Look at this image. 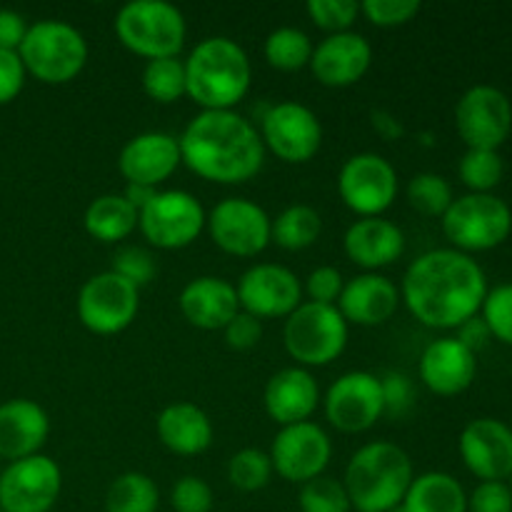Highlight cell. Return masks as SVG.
Here are the masks:
<instances>
[{
    "mask_svg": "<svg viewBox=\"0 0 512 512\" xmlns=\"http://www.w3.org/2000/svg\"><path fill=\"white\" fill-rule=\"evenodd\" d=\"M338 190L350 210L363 218H373L393 205L398 195V173L383 155L358 153L340 168Z\"/></svg>",
    "mask_w": 512,
    "mask_h": 512,
    "instance_id": "15",
    "label": "cell"
},
{
    "mask_svg": "<svg viewBox=\"0 0 512 512\" xmlns=\"http://www.w3.org/2000/svg\"><path fill=\"white\" fill-rule=\"evenodd\" d=\"M443 230L460 253H480L505 243L512 230V210L493 193L455 198L443 215Z\"/></svg>",
    "mask_w": 512,
    "mask_h": 512,
    "instance_id": "7",
    "label": "cell"
},
{
    "mask_svg": "<svg viewBox=\"0 0 512 512\" xmlns=\"http://www.w3.org/2000/svg\"><path fill=\"white\" fill-rule=\"evenodd\" d=\"M345 253L360 268L375 273L378 268L395 263L405 250V233L393 220H385L380 215L373 218H360L345 230Z\"/></svg>",
    "mask_w": 512,
    "mask_h": 512,
    "instance_id": "25",
    "label": "cell"
},
{
    "mask_svg": "<svg viewBox=\"0 0 512 512\" xmlns=\"http://www.w3.org/2000/svg\"><path fill=\"white\" fill-rule=\"evenodd\" d=\"M343 285V275H340V270L333 268V265H320V268H315L313 273L308 275V280H305V290H308L310 300L323 305L338 303L340 293H343Z\"/></svg>",
    "mask_w": 512,
    "mask_h": 512,
    "instance_id": "44",
    "label": "cell"
},
{
    "mask_svg": "<svg viewBox=\"0 0 512 512\" xmlns=\"http://www.w3.org/2000/svg\"><path fill=\"white\" fill-rule=\"evenodd\" d=\"M370 120H373V128H375V133L380 135V138L400 140L405 135L403 120L395 118L390 110H383V108L373 110V113H370Z\"/></svg>",
    "mask_w": 512,
    "mask_h": 512,
    "instance_id": "51",
    "label": "cell"
},
{
    "mask_svg": "<svg viewBox=\"0 0 512 512\" xmlns=\"http://www.w3.org/2000/svg\"><path fill=\"white\" fill-rule=\"evenodd\" d=\"M325 415L343 433H363L385 415L383 385L368 370H353L335 380L325 395Z\"/></svg>",
    "mask_w": 512,
    "mask_h": 512,
    "instance_id": "16",
    "label": "cell"
},
{
    "mask_svg": "<svg viewBox=\"0 0 512 512\" xmlns=\"http://www.w3.org/2000/svg\"><path fill=\"white\" fill-rule=\"evenodd\" d=\"M113 273H118L120 278H125L128 283H133L135 288H143L150 280L155 278V258L140 245H125L115 253L113 258Z\"/></svg>",
    "mask_w": 512,
    "mask_h": 512,
    "instance_id": "41",
    "label": "cell"
},
{
    "mask_svg": "<svg viewBox=\"0 0 512 512\" xmlns=\"http://www.w3.org/2000/svg\"><path fill=\"white\" fill-rule=\"evenodd\" d=\"M468 512H512V493L503 480L480 483L468 495Z\"/></svg>",
    "mask_w": 512,
    "mask_h": 512,
    "instance_id": "45",
    "label": "cell"
},
{
    "mask_svg": "<svg viewBox=\"0 0 512 512\" xmlns=\"http://www.w3.org/2000/svg\"><path fill=\"white\" fill-rule=\"evenodd\" d=\"M155 430L160 443L178 455H200L213 443V423L193 403H173L160 410Z\"/></svg>",
    "mask_w": 512,
    "mask_h": 512,
    "instance_id": "28",
    "label": "cell"
},
{
    "mask_svg": "<svg viewBox=\"0 0 512 512\" xmlns=\"http://www.w3.org/2000/svg\"><path fill=\"white\" fill-rule=\"evenodd\" d=\"M235 290L240 310L255 318H288L303 303V285L298 275L275 263H258L245 270Z\"/></svg>",
    "mask_w": 512,
    "mask_h": 512,
    "instance_id": "18",
    "label": "cell"
},
{
    "mask_svg": "<svg viewBox=\"0 0 512 512\" xmlns=\"http://www.w3.org/2000/svg\"><path fill=\"white\" fill-rule=\"evenodd\" d=\"M360 10L370 23L388 28V25L408 23L413 15H418L420 0H365Z\"/></svg>",
    "mask_w": 512,
    "mask_h": 512,
    "instance_id": "43",
    "label": "cell"
},
{
    "mask_svg": "<svg viewBox=\"0 0 512 512\" xmlns=\"http://www.w3.org/2000/svg\"><path fill=\"white\" fill-rule=\"evenodd\" d=\"M158 193V190L155 188H148V185H135V183H128V188H125V200H128L130 205H133L135 210H138L140 213V208H143L145 203H148L150 198H153V195Z\"/></svg>",
    "mask_w": 512,
    "mask_h": 512,
    "instance_id": "52",
    "label": "cell"
},
{
    "mask_svg": "<svg viewBox=\"0 0 512 512\" xmlns=\"http://www.w3.org/2000/svg\"><path fill=\"white\" fill-rule=\"evenodd\" d=\"M320 230H323L320 213L303 203L288 205L273 220V240L285 250L308 248V245H313L318 240Z\"/></svg>",
    "mask_w": 512,
    "mask_h": 512,
    "instance_id": "32",
    "label": "cell"
},
{
    "mask_svg": "<svg viewBox=\"0 0 512 512\" xmlns=\"http://www.w3.org/2000/svg\"><path fill=\"white\" fill-rule=\"evenodd\" d=\"M183 163L178 138L163 130H148L123 145L118 155V168L128 183L155 188L168 180Z\"/></svg>",
    "mask_w": 512,
    "mask_h": 512,
    "instance_id": "21",
    "label": "cell"
},
{
    "mask_svg": "<svg viewBox=\"0 0 512 512\" xmlns=\"http://www.w3.org/2000/svg\"><path fill=\"white\" fill-rule=\"evenodd\" d=\"M28 33V23L20 13L10 8H0V50H18Z\"/></svg>",
    "mask_w": 512,
    "mask_h": 512,
    "instance_id": "49",
    "label": "cell"
},
{
    "mask_svg": "<svg viewBox=\"0 0 512 512\" xmlns=\"http://www.w3.org/2000/svg\"><path fill=\"white\" fill-rule=\"evenodd\" d=\"M83 223L95 240L115 243V240L128 238L138 228V210L125 200V195L108 193L95 198L85 208Z\"/></svg>",
    "mask_w": 512,
    "mask_h": 512,
    "instance_id": "30",
    "label": "cell"
},
{
    "mask_svg": "<svg viewBox=\"0 0 512 512\" xmlns=\"http://www.w3.org/2000/svg\"><path fill=\"white\" fill-rule=\"evenodd\" d=\"M25 65L18 50H0V105L10 103L23 90Z\"/></svg>",
    "mask_w": 512,
    "mask_h": 512,
    "instance_id": "48",
    "label": "cell"
},
{
    "mask_svg": "<svg viewBox=\"0 0 512 512\" xmlns=\"http://www.w3.org/2000/svg\"><path fill=\"white\" fill-rule=\"evenodd\" d=\"M115 33L143 58H173L183 48L188 25L168 0H130L115 15Z\"/></svg>",
    "mask_w": 512,
    "mask_h": 512,
    "instance_id": "6",
    "label": "cell"
},
{
    "mask_svg": "<svg viewBox=\"0 0 512 512\" xmlns=\"http://www.w3.org/2000/svg\"><path fill=\"white\" fill-rule=\"evenodd\" d=\"M0 512H3V510H0Z\"/></svg>",
    "mask_w": 512,
    "mask_h": 512,
    "instance_id": "54",
    "label": "cell"
},
{
    "mask_svg": "<svg viewBox=\"0 0 512 512\" xmlns=\"http://www.w3.org/2000/svg\"><path fill=\"white\" fill-rule=\"evenodd\" d=\"M180 158L215 183L250 180L265 160L260 130L235 110H200L178 138Z\"/></svg>",
    "mask_w": 512,
    "mask_h": 512,
    "instance_id": "2",
    "label": "cell"
},
{
    "mask_svg": "<svg viewBox=\"0 0 512 512\" xmlns=\"http://www.w3.org/2000/svg\"><path fill=\"white\" fill-rule=\"evenodd\" d=\"M158 505L155 480L135 470L118 475L105 493V512H158Z\"/></svg>",
    "mask_w": 512,
    "mask_h": 512,
    "instance_id": "31",
    "label": "cell"
},
{
    "mask_svg": "<svg viewBox=\"0 0 512 512\" xmlns=\"http://www.w3.org/2000/svg\"><path fill=\"white\" fill-rule=\"evenodd\" d=\"M508 480H510V483H508V488H510V493H512V473H510V478H508Z\"/></svg>",
    "mask_w": 512,
    "mask_h": 512,
    "instance_id": "53",
    "label": "cell"
},
{
    "mask_svg": "<svg viewBox=\"0 0 512 512\" xmlns=\"http://www.w3.org/2000/svg\"><path fill=\"white\" fill-rule=\"evenodd\" d=\"M50 433V418L35 400L15 398L0 403V458L23 460L38 455Z\"/></svg>",
    "mask_w": 512,
    "mask_h": 512,
    "instance_id": "23",
    "label": "cell"
},
{
    "mask_svg": "<svg viewBox=\"0 0 512 512\" xmlns=\"http://www.w3.org/2000/svg\"><path fill=\"white\" fill-rule=\"evenodd\" d=\"M370 63H373V45L355 30L325 35L313 48V58H310L315 78L333 88L358 83L368 73Z\"/></svg>",
    "mask_w": 512,
    "mask_h": 512,
    "instance_id": "20",
    "label": "cell"
},
{
    "mask_svg": "<svg viewBox=\"0 0 512 512\" xmlns=\"http://www.w3.org/2000/svg\"><path fill=\"white\" fill-rule=\"evenodd\" d=\"M383 385V403L385 413L400 418L403 413H408L410 405H413V383H410L408 375L403 373H385L380 378Z\"/></svg>",
    "mask_w": 512,
    "mask_h": 512,
    "instance_id": "46",
    "label": "cell"
},
{
    "mask_svg": "<svg viewBox=\"0 0 512 512\" xmlns=\"http://www.w3.org/2000/svg\"><path fill=\"white\" fill-rule=\"evenodd\" d=\"M140 308V290L113 270L93 275L78 293V318L98 335H115L128 328Z\"/></svg>",
    "mask_w": 512,
    "mask_h": 512,
    "instance_id": "10",
    "label": "cell"
},
{
    "mask_svg": "<svg viewBox=\"0 0 512 512\" xmlns=\"http://www.w3.org/2000/svg\"><path fill=\"white\" fill-rule=\"evenodd\" d=\"M170 505L175 512H210L213 510V488L198 475H185L170 490Z\"/></svg>",
    "mask_w": 512,
    "mask_h": 512,
    "instance_id": "42",
    "label": "cell"
},
{
    "mask_svg": "<svg viewBox=\"0 0 512 512\" xmlns=\"http://www.w3.org/2000/svg\"><path fill=\"white\" fill-rule=\"evenodd\" d=\"M203 205L188 190H158L138 213V228L155 248L175 250L193 243L205 228Z\"/></svg>",
    "mask_w": 512,
    "mask_h": 512,
    "instance_id": "9",
    "label": "cell"
},
{
    "mask_svg": "<svg viewBox=\"0 0 512 512\" xmlns=\"http://www.w3.org/2000/svg\"><path fill=\"white\" fill-rule=\"evenodd\" d=\"M308 15L315 25L330 30V33H343L350 30L360 13V5L355 0H308Z\"/></svg>",
    "mask_w": 512,
    "mask_h": 512,
    "instance_id": "40",
    "label": "cell"
},
{
    "mask_svg": "<svg viewBox=\"0 0 512 512\" xmlns=\"http://www.w3.org/2000/svg\"><path fill=\"white\" fill-rule=\"evenodd\" d=\"M455 128L468 148L498 150L512 130L510 98L495 85H473L455 105Z\"/></svg>",
    "mask_w": 512,
    "mask_h": 512,
    "instance_id": "12",
    "label": "cell"
},
{
    "mask_svg": "<svg viewBox=\"0 0 512 512\" xmlns=\"http://www.w3.org/2000/svg\"><path fill=\"white\" fill-rule=\"evenodd\" d=\"M260 138L285 163H305L323 143L320 118L298 100L268 105L260 118Z\"/></svg>",
    "mask_w": 512,
    "mask_h": 512,
    "instance_id": "11",
    "label": "cell"
},
{
    "mask_svg": "<svg viewBox=\"0 0 512 512\" xmlns=\"http://www.w3.org/2000/svg\"><path fill=\"white\" fill-rule=\"evenodd\" d=\"M400 293L390 278L380 273H363L343 285L338 310L348 323L380 325L398 310Z\"/></svg>",
    "mask_w": 512,
    "mask_h": 512,
    "instance_id": "26",
    "label": "cell"
},
{
    "mask_svg": "<svg viewBox=\"0 0 512 512\" xmlns=\"http://www.w3.org/2000/svg\"><path fill=\"white\" fill-rule=\"evenodd\" d=\"M208 230L225 253L253 258L273 240V218L248 198H225L210 210Z\"/></svg>",
    "mask_w": 512,
    "mask_h": 512,
    "instance_id": "14",
    "label": "cell"
},
{
    "mask_svg": "<svg viewBox=\"0 0 512 512\" xmlns=\"http://www.w3.org/2000/svg\"><path fill=\"white\" fill-rule=\"evenodd\" d=\"M408 200L423 215H445L453 203V188L438 173H418L408 183Z\"/></svg>",
    "mask_w": 512,
    "mask_h": 512,
    "instance_id": "38",
    "label": "cell"
},
{
    "mask_svg": "<svg viewBox=\"0 0 512 512\" xmlns=\"http://www.w3.org/2000/svg\"><path fill=\"white\" fill-rule=\"evenodd\" d=\"M320 390L305 368H283L265 385V410L280 425L303 423L315 413Z\"/></svg>",
    "mask_w": 512,
    "mask_h": 512,
    "instance_id": "27",
    "label": "cell"
},
{
    "mask_svg": "<svg viewBox=\"0 0 512 512\" xmlns=\"http://www.w3.org/2000/svg\"><path fill=\"white\" fill-rule=\"evenodd\" d=\"M400 505L405 512H468V495L460 480L433 470L413 478Z\"/></svg>",
    "mask_w": 512,
    "mask_h": 512,
    "instance_id": "29",
    "label": "cell"
},
{
    "mask_svg": "<svg viewBox=\"0 0 512 512\" xmlns=\"http://www.w3.org/2000/svg\"><path fill=\"white\" fill-rule=\"evenodd\" d=\"M455 330H458V338L455 340H460V343H463L468 350H473V353L475 350L485 348V345H488V340L493 338L488 330V325H485V320L480 318V315H473V318H468L465 323H460Z\"/></svg>",
    "mask_w": 512,
    "mask_h": 512,
    "instance_id": "50",
    "label": "cell"
},
{
    "mask_svg": "<svg viewBox=\"0 0 512 512\" xmlns=\"http://www.w3.org/2000/svg\"><path fill=\"white\" fill-rule=\"evenodd\" d=\"M460 458L465 468L480 478L508 480L512 473V428L495 418H478L460 433Z\"/></svg>",
    "mask_w": 512,
    "mask_h": 512,
    "instance_id": "19",
    "label": "cell"
},
{
    "mask_svg": "<svg viewBox=\"0 0 512 512\" xmlns=\"http://www.w3.org/2000/svg\"><path fill=\"white\" fill-rule=\"evenodd\" d=\"M273 478V460L258 448H243L230 458L228 480L243 493L263 490Z\"/></svg>",
    "mask_w": 512,
    "mask_h": 512,
    "instance_id": "36",
    "label": "cell"
},
{
    "mask_svg": "<svg viewBox=\"0 0 512 512\" xmlns=\"http://www.w3.org/2000/svg\"><path fill=\"white\" fill-rule=\"evenodd\" d=\"M288 353L303 365H328L348 345V320L338 305L300 303L283 328Z\"/></svg>",
    "mask_w": 512,
    "mask_h": 512,
    "instance_id": "8",
    "label": "cell"
},
{
    "mask_svg": "<svg viewBox=\"0 0 512 512\" xmlns=\"http://www.w3.org/2000/svg\"><path fill=\"white\" fill-rule=\"evenodd\" d=\"M268 455L280 478L303 485L323 475L333 455V443L320 425L303 420V423L283 425Z\"/></svg>",
    "mask_w": 512,
    "mask_h": 512,
    "instance_id": "17",
    "label": "cell"
},
{
    "mask_svg": "<svg viewBox=\"0 0 512 512\" xmlns=\"http://www.w3.org/2000/svg\"><path fill=\"white\" fill-rule=\"evenodd\" d=\"M420 380L435 395H460L473 385L478 360L473 350L455 338H440L420 355Z\"/></svg>",
    "mask_w": 512,
    "mask_h": 512,
    "instance_id": "22",
    "label": "cell"
},
{
    "mask_svg": "<svg viewBox=\"0 0 512 512\" xmlns=\"http://www.w3.org/2000/svg\"><path fill=\"white\" fill-rule=\"evenodd\" d=\"M298 500H300V510L303 512H350L353 510L343 480H335L330 478V475H318V478L303 483Z\"/></svg>",
    "mask_w": 512,
    "mask_h": 512,
    "instance_id": "37",
    "label": "cell"
},
{
    "mask_svg": "<svg viewBox=\"0 0 512 512\" xmlns=\"http://www.w3.org/2000/svg\"><path fill=\"white\" fill-rule=\"evenodd\" d=\"M480 310H483L480 318L488 325L490 335L512 345V283L488 290Z\"/></svg>",
    "mask_w": 512,
    "mask_h": 512,
    "instance_id": "39",
    "label": "cell"
},
{
    "mask_svg": "<svg viewBox=\"0 0 512 512\" xmlns=\"http://www.w3.org/2000/svg\"><path fill=\"white\" fill-rule=\"evenodd\" d=\"M63 488V473L48 455H30L0 470V510L50 512Z\"/></svg>",
    "mask_w": 512,
    "mask_h": 512,
    "instance_id": "13",
    "label": "cell"
},
{
    "mask_svg": "<svg viewBox=\"0 0 512 512\" xmlns=\"http://www.w3.org/2000/svg\"><path fill=\"white\" fill-rule=\"evenodd\" d=\"M485 295L488 278L483 268L455 248L428 250L405 270V305L430 328H458L478 315Z\"/></svg>",
    "mask_w": 512,
    "mask_h": 512,
    "instance_id": "1",
    "label": "cell"
},
{
    "mask_svg": "<svg viewBox=\"0 0 512 512\" xmlns=\"http://www.w3.org/2000/svg\"><path fill=\"white\" fill-rule=\"evenodd\" d=\"M250 80L248 53L225 35L203 38L185 60V88L203 110H233L248 93Z\"/></svg>",
    "mask_w": 512,
    "mask_h": 512,
    "instance_id": "3",
    "label": "cell"
},
{
    "mask_svg": "<svg viewBox=\"0 0 512 512\" xmlns=\"http://www.w3.org/2000/svg\"><path fill=\"white\" fill-rule=\"evenodd\" d=\"M413 478L410 455L400 445L375 440L350 458L343 485L358 512H390L403 503Z\"/></svg>",
    "mask_w": 512,
    "mask_h": 512,
    "instance_id": "4",
    "label": "cell"
},
{
    "mask_svg": "<svg viewBox=\"0 0 512 512\" xmlns=\"http://www.w3.org/2000/svg\"><path fill=\"white\" fill-rule=\"evenodd\" d=\"M18 55L25 73H33L43 83H68L88 60V40L75 25L45 18L28 25Z\"/></svg>",
    "mask_w": 512,
    "mask_h": 512,
    "instance_id": "5",
    "label": "cell"
},
{
    "mask_svg": "<svg viewBox=\"0 0 512 512\" xmlns=\"http://www.w3.org/2000/svg\"><path fill=\"white\" fill-rule=\"evenodd\" d=\"M143 88L158 103H173L180 95L188 93L185 88V60L178 55L173 58H153L143 68Z\"/></svg>",
    "mask_w": 512,
    "mask_h": 512,
    "instance_id": "34",
    "label": "cell"
},
{
    "mask_svg": "<svg viewBox=\"0 0 512 512\" xmlns=\"http://www.w3.org/2000/svg\"><path fill=\"white\" fill-rule=\"evenodd\" d=\"M180 310L185 320L195 328L218 330L225 328L240 313L238 290L230 280L203 275L190 280L180 293Z\"/></svg>",
    "mask_w": 512,
    "mask_h": 512,
    "instance_id": "24",
    "label": "cell"
},
{
    "mask_svg": "<svg viewBox=\"0 0 512 512\" xmlns=\"http://www.w3.org/2000/svg\"><path fill=\"white\" fill-rule=\"evenodd\" d=\"M458 173L460 180H463L473 193H490V190L503 180V155H500L498 150L468 148V153L460 158Z\"/></svg>",
    "mask_w": 512,
    "mask_h": 512,
    "instance_id": "35",
    "label": "cell"
},
{
    "mask_svg": "<svg viewBox=\"0 0 512 512\" xmlns=\"http://www.w3.org/2000/svg\"><path fill=\"white\" fill-rule=\"evenodd\" d=\"M313 40L305 30L295 25H280L265 38L263 53L273 68L278 70H300L303 65H310L313 58Z\"/></svg>",
    "mask_w": 512,
    "mask_h": 512,
    "instance_id": "33",
    "label": "cell"
},
{
    "mask_svg": "<svg viewBox=\"0 0 512 512\" xmlns=\"http://www.w3.org/2000/svg\"><path fill=\"white\" fill-rule=\"evenodd\" d=\"M225 340H228L230 348L235 350H250L260 343L263 338V323L255 315L240 310L228 325H225Z\"/></svg>",
    "mask_w": 512,
    "mask_h": 512,
    "instance_id": "47",
    "label": "cell"
}]
</instances>
